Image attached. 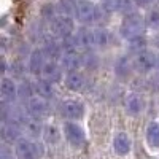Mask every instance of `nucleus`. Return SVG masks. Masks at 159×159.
Here are the masks:
<instances>
[{
    "mask_svg": "<svg viewBox=\"0 0 159 159\" xmlns=\"http://www.w3.org/2000/svg\"><path fill=\"white\" fill-rule=\"evenodd\" d=\"M145 29H147V21H145L143 16H140L139 13H127L124 16L121 27H119V32H121V37L126 40H134L139 37H143Z\"/></svg>",
    "mask_w": 159,
    "mask_h": 159,
    "instance_id": "f257e3e1",
    "label": "nucleus"
},
{
    "mask_svg": "<svg viewBox=\"0 0 159 159\" xmlns=\"http://www.w3.org/2000/svg\"><path fill=\"white\" fill-rule=\"evenodd\" d=\"M45 154V147L34 139L22 137L15 145V156L16 159H42Z\"/></svg>",
    "mask_w": 159,
    "mask_h": 159,
    "instance_id": "f03ea898",
    "label": "nucleus"
},
{
    "mask_svg": "<svg viewBox=\"0 0 159 159\" xmlns=\"http://www.w3.org/2000/svg\"><path fill=\"white\" fill-rule=\"evenodd\" d=\"M102 11L105 10L91 0H78L75 5V19L81 24H92L100 19Z\"/></svg>",
    "mask_w": 159,
    "mask_h": 159,
    "instance_id": "7ed1b4c3",
    "label": "nucleus"
},
{
    "mask_svg": "<svg viewBox=\"0 0 159 159\" xmlns=\"http://www.w3.org/2000/svg\"><path fill=\"white\" fill-rule=\"evenodd\" d=\"M49 29H51V34L61 38V40H65V38H70L73 37V29H75V22L70 16H61L57 15L54 19L49 22Z\"/></svg>",
    "mask_w": 159,
    "mask_h": 159,
    "instance_id": "20e7f679",
    "label": "nucleus"
},
{
    "mask_svg": "<svg viewBox=\"0 0 159 159\" xmlns=\"http://www.w3.org/2000/svg\"><path fill=\"white\" fill-rule=\"evenodd\" d=\"M157 56L150 49H143L140 52H137L134 61V69L139 73H148L154 69H157Z\"/></svg>",
    "mask_w": 159,
    "mask_h": 159,
    "instance_id": "39448f33",
    "label": "nucleus"
},
{
    "mask_svg": "<svg viewBox=\"0 0 159 159\" xmlns=\"http://www.w3.org/2000/svg\"><path fill=\"white\" fill-rule=\"evenodd\" d=\"M64 135L69 140L70 145H73L75 148H81L86 143V134L84 129L75 121H67L64 124Z\"/></svg>",
    "mask_w": 159,
    "mask_h": 159,
    "instance_id": "423d86ee",
    "label": "nucleus"
},
{
    "mask_svg": "<svg viewBox=\"0 0 159 159\" xmlns=\"http://www.w3.org/2000/svg\"><path fill=\"white\" fill-rule=\"evenodd\" d=\"M61 113L69 121H78L84 115V105L80 100H65L61 105Z\"/></svg>",
    "mask_w": 159,
    "mask_h": 159,
    "instance_id": "0eeeda50",
    "label": "nucleus"
},
{
    "mask_svg": "<svg viewBox=\"0 0 159 159\" xmlns=\"http://www.w3.org/2000/svg\"><path fill=\"white\" fill-rule=\"evenodd\" d=\"M25 111L30 118L35 119H43L48 113H49V103L48 100L42 99V97H34L27 102V107H25Z\"/></svg>",
    "mask_w": 159,
    "mask_h": 159,
    "instance_id": "6e6552de",
    "label": "nucleus"
},
{
    "mask_svg": "<svg viewBox=\"0 0 159 159\" xmlns=\"http://www.w3.org/2000/svg\"><path fill=\"white\" fill-rule=\"evenodd\" d=\"M0 94H2V103H8V105L15 103V100L18 99V84L15 83V80L8 76H2Z\"/></svg>",
    "mask_w": 159,
    "mask_h": 159,
    "instance_id": "1a4fd4ad",
    "label": "nucleus"
},
{
    "mask_svg": "<svg viewBox=\"0 0 159 159\" xmlns=\"http://www.w3.org/2000/svg\"><path fill=\"white\" fill-rule=\"evenodd\" d=\"M83 64H84V57L78 52V49L62 52V57H61V67L62 69L69 70V72H78V69Z\"/></svg>",
    "mask_w": 159,
    "mask_h": 159,
    "instance_id": "9d476101",
    "label": "nucleus"
},
{
    "mask_svg": "<svg viewBox=\"0 0 159 159\" xmlns=\"http://www.w3.org/2000/svg\"><path fill=\"white\" fill-rule=\"evenodd\" d=\"M24 130L19 124L13 123H2V139L5 143H18L22 139Z\"/></svg>",
    "mask_w": 159,
    "mask_h": 159,
    "instance_id": "9b49d317",
    "label": "nucleus"
},
{
    "mask_svg": "<svg viewBox=\"0 0 159 159\" xmlns=\"http://www.w3.org/2000/svg\"><path fill=\"white\" fill-rule=\"evenodd\" d=\"M75 43L78 48H83V49H94V29H89V27H81L75 35Z\"/></svg>",
    "mask_w": 159,
    "mask_h": 159,
    "instance_id": "f8f14e48",
    "label": "nucleus"
},
{
    "mask_svg": "<svg viewBox=\"0 0 159 159\" xmlns=\"http://www.w3.org/2000/svg\"><path fill=\"white\" fill-rule=\"evenodd\" d=\"M45 64H46V56H45L43 49H34L29 56V64H27L29 72L34 73V75L42 73Z\"/></svg>",
    "mask_w": 159,
    "mask_h": 159,
    "instance_id": "ddd939ff",
    "label": "nucleus"
},
{
    "mask_svg": "<svg viewBox=\"0 0 159 159\" xmlns=\"http://www.w3.org/2000/svg\"><path fill=\"white\" fill-rule=\"evenodd\" d=\"M130 148H132V142H130V137L126 132H118L113 137V150H115L116 154L126 156V154L130 153Z\"/></svg>",
    "mask_w": 159,
    "mask_h": 159,
    "instance_id": "4468645a",
    "label": "nucleus"
},
{
    "mask_svg": "<svg viewBox=\"0 0 159 159\" xmlns=\"http://www.w3.org/2000/svg\"><path fill=\"white\" fill-rule=\"evenodd\" d=\"M61 69H62V67H61L56 61H46L45 67H43V70H42V78L54 84V83L59 81L61 76H62V70H61Z\"/></svg>",
    "mask_w": 159,
    "mask_h": 159,
    "instance_id": "2eb2a0df",
    "label": "nucleus"
},
{
    "mask_svg": "<svg viewBox=\"0 0 159 159\" xmlns=\"http://www.w3.org/2000/svg\"><path fill=\"white\" fill-rule=\"evenodd\" d=\"M126 111L132 116H137L143 111L145 108V102H143V97L140 94H137V92H130V94H127L126 97Z\"/></svg>",
    "mask_w": 159,
    "mask_h": 159,
    "instance_id": "dca6fc26",
    "label": "nucleus"
},
{
    "mask_svg": "<svg viewBox=\"0 0 159 159\" xmlns=\"http://www.w3.org/2000/svg\"><path fill=\"white\" fill-rule=\"evenodd\" d=\"M34 89H35V94L38 97H42L45 100H49V99H54L56 97V88L52 83L46 81V80L40 78L34 83Z\"/></svg>",
    "mask_w": 159,
    "mask_h": 159,
    "instance_id": "f3484780",
    "label": "nucleus"
},
{
    "mask_svg": "<svg viewBox=\"0 0 159 159\" xmlns=\"http://www.w3.org/2000/svg\"><path fill=\"white\" fill-rule=\"evenodd\" d=\"M43 52H45V56L49 57V61H56V59H61L62 57V46L61 43L57 42L56 38H45V42H43Z\"/></svg>",
    "mask_w": 159,
    "mask_h": 159,
    "instance_id": "a211bd4d",
    "label": "nucleus"
},
{
    "mask_svg": "<svg viewBox=\"0 0 159 159\" xmlns=\"http://www.w3.org/2000/svg\"><path fill=\"white\" fill-rule=\"evenodd\" d=\"M115 75L119 78H126L129 76L130 70L134 69V61H130L127 56H119L115 62Z\"/></svg>",
    "mask_w": 159,
    "mask_h": 159,
    "instance_id": "6ab92c4d",
    "label": "nucleus"
},
{
    "mask_svg": "<svg viewBox=\"0 0 159 159\" xmlns=\"http://www.w3.org/2000/svg\"><path fill=\"white\" fill-rule=\"evenodd\" d=\"M84 76L81 72H69L65 76V86L70 91H81L84 88Z\"/></svg>",
    "mask_w": 159,
    "mask_h": 159,
    "instance_id": "aec40b11",
    "label": "nucleus"
},
{
    "mask_svg": "<svg viewBox=\"0 0 159 159\" xmlns=\"http://www.w3.org/2000/svg\"><path fill=\"white\" fill-rule=\"evenodd\" d=\"M21 127L25 134H29L32 137H38L40 134H43V130H45V127L40 123V119H35V118H30V116L25 118V121L21 124Z\"/></svg>",
    "mask_w": 159,
    "mask_h": 159,
    "instance_id": "412c9836",
    "label": "nucleus"
},
{
    "mask_svg": "<svg viewBox=\"0 0 159 159\" xmlns=\"http://www.w3.org/2000/svg\"><path fill=\"white\" fill-rule=\"evenodd\" d=\"M145 137H147V143L150 148H153V150L159 148V121H153L148 124Z\"/></svg>",
    "mask_w": 159,
    "mask_h": 159,
    "instance_id": "4be33fe9",
    "label": "nucleus"
},
{
    "mask_svg": "<svg viewBox=\"0 0 159 159\" xmlns=\"http://www.w3.org/2000/svg\"><path fill=\"white\" fill-rule=\"evenodd\" d=\"M130 0H102V8L108 13H118L126 11L129 8Z\"/></svg>",
    "mask_w": 159,
    "mask_h": 159,
    "instance_id": "5701e85b",
    "label": "nucleus"
},
{
    "mask_svg": "<svg viewBox=\"0 0 159 159\" xmlns=\"http://www.w3.org/2000/svg\"><path fill=\"white\" fill-rule=\"evenodd\" d=\"M110 45V34L107 29H94V46L99 49H103Z\"/></svg>",
    "mask_w": 159,
    "mask_h": 159,
    "instance_id": "b1692460",
    "label": "nucleus"
},
{
    "mask_svg": "<svg viewBox=\"0 0 159 159\" xmlns=\"http://www.w3.org/2000/svg\"><path fill=\"white\" fill-rule=\"evenodd\" d=\"M35 94V89H34V84H30L29 81H22L19 86H18V99L21 102H29L30 99H34L32 96Z\"/></svg>",
    "mask_w": 159,
    "mask_h": 159,
    "instance_id": "393cba45",
    "label": "nucleus"
},
{
    "mask_svg": "<svg viewBox=\"0 0 159 159\" xmlns=\"http://www.w3.org/2000/svg\"><path fill=\"white\" fill-rule=\"evenodd\" d=\"M75 5L72 0H59L57 5H56V10H57V15L61 16H70V15H75Z\"/></svg>",
    "mask_w": 159,
    "mask_h": 159,
    "instance_id": "a878e982",
    "label": "nucleus"
},
{
    "mask_svg": "<svg viewBox=\"0 0 159 159\" xmlns=\"http://www.w3.org/2000/svg\"><path fill=\"white\" fill-rule=\"evenodd\" d=\"M147 25L151 29H159V8H151L145 16Z\"/></svg>",
    "mask_w": 159,
    "mask_h": 159,
    "instance_id": "bb28decb",
    "label": "nucleus"
},
{
    "mask_svg": "<svg viewBox=\"0 0 159 159\" xmlns=\"http://www.w3.org/2000/svg\"><path fill=\"white\" fill-rule=\"evenodd\" d=\"M43 135H45V140L49 142V143H56V142L59 140V137H61L59 129H57L56 126H48V127H45Z\"/></svg>",
    "mask_w": 159,
    "mask_h": 159,
    "instance_id": "cd10ccee",
    "label": "nucleus"
},
{
    "mask_svg": "<svg viewBox=\"0 0 159 159\" xmlns=\"http://www.w3.org/2000/svg\"><path fill=\"white\" fill-rule=\"evenodd\" d=\"M57 10H56V5H45L43 8H42V16L45 18V19H48L49 22L54 19L57 15Z\"/></svg>",
    "mask_w": 159,
    "mask_h": 159,
    "instance_id": "c85d7f7f",
    "label": "nucleus"
},
{
    "mask_svg": "<svg viewBox=\"0 0 159 159\" xmlns=\"http://www.w3.org/2000/svg\"><path fill=\"white\" fill-rule=\"evenodd\" d=\"M0 159H13V153L7 145H2V148H0Z\"/></svg>",
    "mask_w": 159,
    "mask_h": 159,
    "instance_id": "c756f323",
    "label": "nucleus"
},
{
    "mask_svg": "<svg viewBox=\"0 0 159 159\" xmlns=\"http://www.w3.org/2000/svg\"><path fill=\"white\" fill-rule=\"evenodd\" d=\"M134 2H135V5H139V7H150V5L154 3V0H134Z\"/></svg>",
    "mask_w": 159,
    "mask_h": 159,
    "instance_id": "7c9ffc66",
    "label": "nucleus"
},
{
    "mask_svg": "<svg viewBox=\"0 0 159 159\" xmlns=\"http://www.w3.org/2000/svg\"><path fill=\"white\" fill-rule=\"evenodd\" d=\"M157 70H159V59H157Z\"/></svg>",
    "mask_w": 159,
    "mask_h": 159,
    "instance_id": "2f4dec72",
    "label": "nucleus"
}]
</instances>
